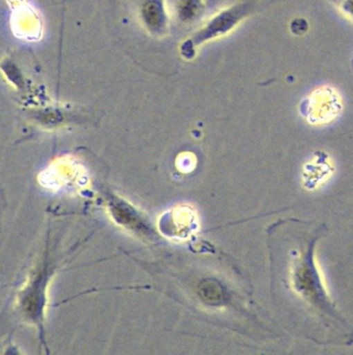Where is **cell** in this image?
I'll use <instances>...</instances> for the list:
<instances>
[{"label": "cell", "instance_id": "6da1fadb", "mask_svg": "<svg viewBox=\"0 0 353 355\" xmlns=\"http://www.w3.org/2000/svg\"><path fill=\"white\" fill-rule=\"evenodd\" d=\"M297 226V240L290 250L289 276L291 290L309 323V338L320 345L349 346L353 343V327L336 311L314 261L316 243L327 234V226L313 221H298Z\"/></svg>", "mask_w": 353, "mask_h": 355}, {"label": "cell", "instance_id": "7a4b0ae2", "mask_svg": "<svg viewBox=\"0 0 353 355\" xmlns=\"http://www.w3.org/2000/svg\"><path fill=\"white\" fill-rule=\"evenodd\" d=\"M251 10V5L245 3L235 6L228 11L222 12L219 15L214 17L206 26V28L197 33L191 40L187 41L186 43L182 45V47H181L182 55L188 58V53H192L193 49L197 45L201 44L203 41L214 38V37L226 34L230 28H234L244 16H246Z\"/></svg>", "mask_w": 353, "mask_h": 355}, {"label": "cell", "instance_id": "3957f363", "mask_svg": "<svg viewBox=\"0 0 353 355\" xmlns=\"http://www.w3.org/2000/svg\"><path fill=\"white\" fill-rule=\"evenodd\" d=\"M143 19L152 28H159L163 21V12L161 6L156 0H149L143 6Z\"/></svg>", "mask_w": 353, "mask_h": 355}, {"label": "cell", "instance_id": "277c9868", "mask_svg": "<svg viewBox=\"0 0 353 355\" xmlns=\"http://www.w3.org/2000/svg\"><path fill=\"white\" fill-rule=\"evenodd\" d=\"M197 1L199 0H182L181 1L180 12L183 17L189 18L194 15L197 10Z\"/></svg>", "mask_w": 353, "mask_h": 355}]
</instances>
